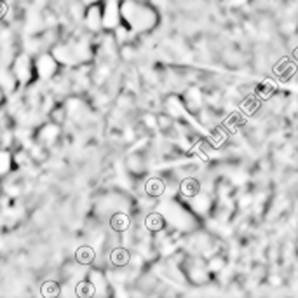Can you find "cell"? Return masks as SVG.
<instances>
[{
	"label": "cell",
	"instance_id": "obj_1",
	"mask_svg": "<svg viewBox=\"0 0 298 298\" xmlns=\"http://www.w3.org/2000/svg\"><path fill=\"white\" fill-rule=\"evenodd\" d=\"M180 190L185 197H195L199 194V190H201V185H199V181L195 178H185L180 185Z\"/></svg>",
	"mask_w": 298,
	"mask_h": 298
},
{
	"label": "cell",
	"instance_id": "obj_2",
	"mask_svg": "<svg viewBox=\"0 0 298 298\" xmlns=\"http://www.w3.org/2000/svg\"><path fill=\"white\" fill-rule=\"evenodd\" d=\"M147 194L149 195H153V197H157V195H162L164 194V181L159 180V178H152V180L147 181Z\"/></svg>",
	"mask_w": 298,
	"mask_h": 298
},
{
	"label": "cell",
	"instance_id": "obj_3",
	"mask_svg": "<svg viewBox=\"0 0 298 298\" xmlns=\"http://www.w3.org/2000/svg\"><path fill=\"white\" fill-rule=\"evenodd\" d=\"M110 224H112V228H114V230L124 232V230H128V227H129V218H128V215H124V213H117L112 217Z\"/></svg>",
	"mask_w": 298,
	"mask_h": 298
},
{
	"label": "cell",
	"instance_id": "obj_4",
	"mask_svg": "<svg viewBox=\"0 0 298 298\" xmlns=\"http://www.w3.org/2000/svg\"><path fill=\"white\" fill-rule=\"evenodd\" d=\"M145 224H147V228H149L150 232H157L164 227V218L157 213H152V215H149V218H147Z\"/></svg>",
	"mask_w": 298,
	"mask_h": 298
},
{
	"label": "cell",
	"instance_id": "obj_5",
	"mask_svg": "<svg viewBox=\"0 0 298 298\" xmlns=\"http://www.w3.org/2000/svg\"><path fill=\"white\" fill-rule=\"evenodd\" d=\"M112 262H114L115 265H126V263L129 262V253L122 248L114 249V251H112Z\"/></svg>",
	"mask_w": 298,
	"mask_h": 298
},
{
	"label": "cell",
	"instance_id": "obj_6",
	"mask_svg": "<svg viewBox=\"0 0 298 298\" xmlns=\"http://www.w3.org/2000/svg\"><path fill=\"white\" fill-rule=\"evenodd\" d=\"M77 258H78V262H82V263H89V262H92V258H94V251H92L91 248H80L77 251Z\"/></svg>",
	"mask_w": 298,
	"mask_h": 298
}]
</instances>
